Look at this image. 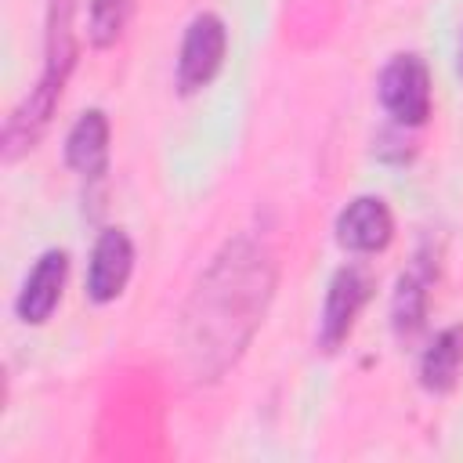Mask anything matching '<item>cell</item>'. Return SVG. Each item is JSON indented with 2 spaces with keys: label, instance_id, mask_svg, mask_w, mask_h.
Instances as JSON below:
<instances>
[{
  "label": "cell",
  "instance_id": "30bf717a",
  "mask_svg": "<svg viewBox=\"0 0 463 463\" xmlns=\"http://www.w3.org/2000/svg\"><path fill=\"white\" fill-rule=\"evenodd\" d=\"M427 326V275L405 271L391 297V329L398 340H412Z\"/></svg>",
  "mask_w": 463,
  "mask_h": 463
},
{
  "label": "cell",
  "instance_id": "7a4b0ae2",
  "mask_svg": "<svg viewBox=\"0 0 463 463\" xmlns=\"http://www.w3.org/2000/svg\"><path fill=\"white\" fill-rule=\"evenodd\" d=\"M369 297H373V275L365 264H344L333 271V279L326 286V300H322V322H318L322 351L333 354L347 344Z\"/></svg>",
  "mask_w": 463,
  "mask_h": 463
},
{
  "label": "cell",
  "instance_id": "7c38bea8",
  "mask_svg": "<svg viewBox=\"0 0 463 463\" xmlns=\"http://www.w3.org/2000/svg\"><path fill=\"white\" fill-rule=\"evenodd\" d=\"M456 69H459V76H463V29H459V47H456Z\"/></svg>",
  "mask_w": 463,
  "mask_h": 463
},
{
  "label": "cell",
  "instance_id": "277c9868",
  "mask_svg": "<svg viewBox=\"0 0 463 463\" xmlns=\"http://www.w3.org/2000/svg\"><path fill=\"white\" fill-rule=\"evenodd\" d=\"M228 51V29L213 11H203L188 22L181 36V54H177V87L181 94H195L213 83V76L224 65Z\"/></svg>",
  "mask_w": 463,
  "mask_h": 463
},
{
  "label": "cell",
  "instance_id": "8fae6325",
  "mask_svg": "<svg viewBox=\"0 0 463 463\" xmlns=\"http://www.w3.org/2000/svg\"><path fill=\"white\" fill-rule=\"evenodd\" d=\"M134 0H87V40L94 47H112L127 22H130Z\"/></svg>",
  "mask_w": 463,
  "mask_h": 463
},
{
  "label": "cell",
  "instance_id": "3957f363",
  "mask_svg": "<svg viewBox=\"0 0 463 463\" xmlns=\"http://www.w3.org/2000/svg\"><path fill=\"white\" fill-rule=\"evenodd\" d=\"M380 105L398 127H423L430 116V72L420 54H394L380 72Z\"/></svg>",
  "mask_w": 463,
  "mask_h": 463
},
{
  "label": "cell",
  "instance_id": "5b68a950",
  "mask_svg": "<svg viewBox=\"0 0 463 463\" xmlns=\"http://www.w3.org/2000/svg\"><path fill=\"white\" fill-rule=\"evenodd\" d=\"M134 271V242L123 228H101L87 264V297L94 304H112L123 297Z\"/></svg>",
  "mask_w": 463,
  "mask_h": 463
},
{
  "label": "cell",
  "instance_id": "52a82bcc",
  "mask_svg": "<svg viewBox=\"0 0 463 463\" xmlns=\"http://www.w3.org/2000/svg\"><path fill=\"white\" fill-rule=\"evenodd\" d=\"M65 279H69V253L65 250L40 253V260L33 264L29 279L22 282V289L14 297V315L25 326H43L65 293Z\"/></svg>",
  "mask_w": 463,
  "mask_h": 463
},
{
  "label": "cell",
  "instance_id": "6da1fadb",
  "mask_svg": "<svg viewBox=\"0 0 463 463\" xmlns=\"http://www.w3.org/2000/svg\"><path fill=\"white\" fill-rule=\"evenodd\" d=\"M275 293V257L253 235H235L199 275L181 322V344L192 380H221L246 344Z\"/></svg>",
  "mask_w": 463,
  "mask_h": 463
},
{
  "label": "cell",
  "instance_id": "ba28073f",
  "mask_svg": "<svg viewBox=\"0 0 463 463\" xmlns=\"http://www.w3.org/2000/svg\"><path fill=\"white\" fill-rule=\"evenodd\" d=\"M65 163L94 181L109 170V116L101 109H87L65 134Z\"/></svg>",
  "mask_w": 463,
  "mask_h": 463
},
{
  "label": "cell",
  "instance_id": "9c48e42d",
  "mask_svg": "<svg viewBox=\"0 0 463 463\" xmlns=\"http://www.w3.org/2000/svg\"><path fill=\"white\" fill-rule=\"evenodd\" d=\"M459 373H463V326H449L427 344L420 358V387L430 394H449L459 383Z\"/></svg>",
  "mask_w": 463,
  "mask_h": 463
},
{
  "label": "cell",
  "instance_id": "8992f818",
  "mask_svg": "<svg viewBox=\"0 0 463 463\" xmlns=\"http://www.w3.org/2000/svg\"><path fill=\"white\" fill-rule=\"evenodd\" d=\"M333 232L347 253H380L394 239V217L380 195H358L336 213Z\"/></svg>",
  "mask_w": 463,
  "mask_h": 463
}]
</instances>
